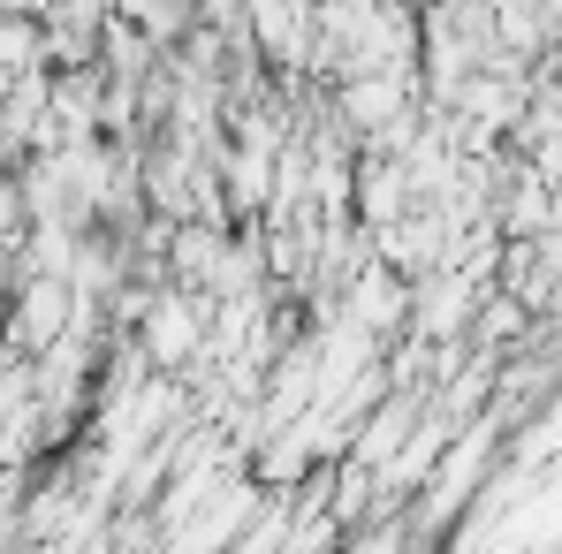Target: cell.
Wrapping results in <instances>:
<instances>
[{"label":"cell","mask_w":562,"mask_h":554,"mask_svg":"<svg viewBox=\"0 0 562 554\" xmlns=\"http://www.w3.org/2000/svg\"><path fill=\"white\" fill-rule=\"evenodd\" d=\"M54 319H61V281L23 296V342H54Z\"/></svg>","instance_id":"1"},{"label":"cell","mask_w":562,"mask_h":554,"mask_svg":"<svg viewBox=\"0 0 562 554\" xmlns=\"http://www.w3.org/2000/svg\"><path fill=\"white\" fill-rule=\"evenodd\" d=\"M190 342H198V335H190V312L183 304H160V312H153V358H183Z\"/></svg>","instance_id":"2"}]
</instances>
